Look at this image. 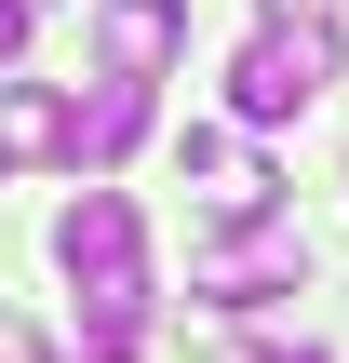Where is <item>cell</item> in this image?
Masks as SVG:
<instances>
[{"label": "cell", "instance_id": "cell-8", "mask_svg": "<svg viewBox=\"0 0 349 363\" xmlns=\"http://www.w3.org/2000/svg\"><path fill=\"white\" fill-rule=\"evenodd\" d=\"M269 27H336V0H269Z\"/></svg>", "mask_w": 349, "mask_h": 363}, {"label": "cell", "instance_id": "cell-2", "mask_svg": "<svg viewBox=\"0 0 349 363\" xmlns=\"http://www.w3.org/2000/svg\"><path fill=\"white\" fill-rule=\"evenodd\" d=\"M323 81H336V27H256L242 67H229V108L242 121H296Z\"/></svg>", "mask_w": 349, "mask_h": 363}, {"label": "cell", "instance_id": "cell-5", "mask_svg": "<svg viewBox=\"0 0 349 363\" xmlns=\"http://www.w3.org/2000/svg\"><path fill=\"white\" fill-rule=\"evenodd\" d=\"M81 148V108L54 81H0V162H67Z\"/></svg>", "mask_w": 349, "mask_h": 363}, {"label": "cell", "instance_id": "cell-6", "mask_svg": "<svg viewBox=\"0 0 349 363\" xmlns=\"http://www.w3.org/2000/svg\"><path fill=\"white\" fill-rule=\"evenodd\" d=\"M135 135H148V81H94V108H81V148H67V175L94 189V175H121L135 162Z\"/></svg>", "mask_w": 349, "mask_h": 363}, {"label": "cell", "instance_id": "cell-9", "mask_svg": "<svg viewBox=\"0 0 349 363\" xmlns=\"http://www.w3.org/2000/svg\"><path fill=\"white\" fill-rule=\"evenodd\" d=\"M13 54H27V0H0V67H13Z\"/></svg>", "mask_w": 349, "mask_h": 363}, {"label": "cell", "instance_id": "cell-10", "mask_svg": "<svg viewBox=\"0 0 349 363\" xmlns=\"http://www.w3.org/2000/svg\"><path fill=\"white\" fill-rule=\"evenodd\" d=\"M242 363H323V350H242Z\"/></svg>", "mask_w": 349, "mask_h": 363}, {"label": "cell", "instance_id": "cell-3", "mask_svg": "<svg viewBox=\"0 0 349 363\" xmlns=\"http://www.w3.org/2000/svg\"><path fill=\"white\" fill-rule=\"evenodd\" d=\"M296 269H309V229H296V216H242L229 242H202L188 296H215V310H256V296H296Z\"/></svg>", "mask_w": 349, "mask_h": 363}, {"label": "cell", "instance_id": "cell-1", "mask_svg": "<svg viewBox=\"0 0 349 363\" xmlns=\"http://www.w3.org/2000/svg\"><path fill=\"white\" fill-rule=\"evenodd\" d=\"M54 269L81 283V296H148V216H135V189H81L67 216H54Z\"/></svg>", "mask_w": 349, "mask_h": 363}, {"label": "cell", "instance_id": "cell-4", "mask_svg": "<svg viewBox=\"0 0 349 363\" xmlns=\"http://www.w3.org/2000/svg\"><path fill=\"white\" fill-rule=\"evenodd\" d=\"M188 54V0H94V81H161Z\"/></svg>", "mask_w": 349, "mask_h": 363}, {"label": "cell", "instance_id": "cell-7", "mask_svg": "<svg viewBox=\"0 0 349 363\" xmlns=\"http://www.w3.org/2000/svg\"><path fill=\"white\" fill-rule=\"evenodd\" d=\"M135 350H148V296H81L67 363H135Z\"/></svg>", "mask_w": 349, "mask_h": 363}]
</instances>
